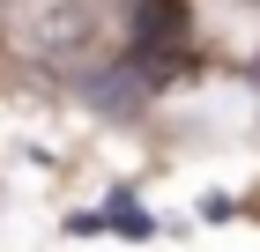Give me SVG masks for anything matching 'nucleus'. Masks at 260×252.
Here are the masks:
<instances>
[{
    "mask_svg": "<svg viewBox=\"0 0 260 252\" xmlns=\"http://www.w3.org/2000/svg\"><path fill=\"white\" fill-rule=\"evenodd\" d=\"M89 38H97V15H89L82 0H60V8H45V22H38V52H52V59L89 52Z\"/></svg>",
    "mask_w": 260,
    "mask_h": 252,
    "instance_id": "obj_1",
    "label": "nucleus"
},
{
    "mask_svg": "<svg viewBox=\"0 0 260 252\" xmlns=\"http://www.w3.org/2000/svg\"><path fill=\"white\" fill-rule=\"evenodd\" d=\"M134 30H141V45H179L186 38V0H141Z\"/></svg>",
    "mask_w": 260,
    "mask_h": 252,
    "instance_id": "obj_2",
    "label": "nucleus"
},
{
    "mask_svg": "<svg viewBox=\"0 0 260 252\" xmlns=\"http://www.w3.org/2000/svg\"><path fill=\"white\" fill-rule=\"evenodd\" d=\"M141 89H149V82H141V67H104V75L89 82V97H97L104 112H126V104H134Z\"/></svg>",
    "mask_w": 260,
    "mask_h": 252,
    "instance_id": "obj_3",
    "label": "nucleus"
}]
</instances>
